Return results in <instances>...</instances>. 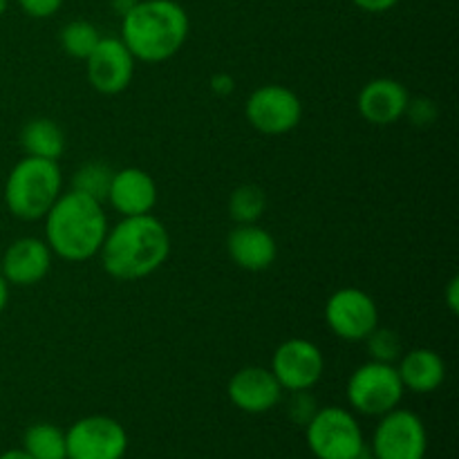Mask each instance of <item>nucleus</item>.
Returning <instances> with one entry per match:
<instances>
[{
  "mask_svg": "<svg viewBox=\"0 0 459 459\" xmlns=\"http://www.w3.org/2000/svg\"><path fill=\"white\" fill-rule=\"evenodd\" d=\"M101 264L117 281H139L155 273L170 254L169 229L152 213L128 215L108 227Z\"/></svg>",
  "mask_w": 459,
  "mask_h": 459,
  "instance_id": "nucleus-1",
  "label": "nucleus"
},
{
  "mask_svg": "<svg viewBox=\"0 0 459 459\" xmlns=\"http://www.w3.org/2000/svg\"><path fill=\"white\" fill-rule=\"evenodd\" d=\"M106 233L108 218L101 202L74 188L61 193L45 213V242L52 254L70 263L94 258L106 240Z\"/></svg>",
  "mask_w": 459,
  "mask_h": 459,
  "instance_id": "nucleus-2",
  "label": "nucleus"
},
{
  "mask_svg": "<svg viewBox=\"0 0 459 459\" xmlns=\"http://www.w3.org/2000/svg\"><path fill=\"white\" fill-rule=\"evenodd\" d=\"M188 30L191 21L186 9L175 0H137L121 16V40L134 61H169L186 43Z\"/></svg>",
  "mask_w": 459,
  "mask_h": 459,
  "instance_id": "nucleus-3",
  "label": "nucleus"
},
{
  "mask_svg": "<svg viewBox=\"0 0 459 459\" xmlns=\"http://www.w3.org/2000/svg\"><path fill=\"white\" fill-rule=\"evenodd\" d=\"M63 175L56 161L30 157L18 161L4 184V204L21 220L45 218L61 195Z\"/></svg>",
  "mask_w": 459,
  "mask_h": 459,
  "instance_id": "nucleus-4",
  "label": "nucleus"
},
{
  "mask_svg": "<svg viewBox=\"0 0 459 459\" xmlns=\"http://www.w3.org/2000/svg\"><path fill=\"white\" fill-rule=\"evenodd\" d=\"M305 429L307 446L316 459H354L366 451L361 426L345 408H321Z\"/></svg>",
  "mask_w": 459,
  "mask_h": 459,
  "instance_id": "nucleus-5",
  "label": "nucleus"
},
{
  "mask_svg": "<svg viewBox=\"0 0 459 459\" xmlns=\"http://www.w3.org/2000/svg\"><path fill=\"white\" fill-rule=\"evenodd\" d=\"M403 388L393 363L368 361L352 372L348 381V402L357 412L368 417H384L402 403Z\"/></svg>",
  "mask_w": 459,
  "mask_h": 459,
  "instance_id": "nucleus-6",
  "label": "nucleus"
},
{
  "mask_svg": "<svg viewBox=\"0 0 459 459\" xmlns=\"http://www.w3.org/2000/svg\"><path fill=\"white\" fill-rule=\"evenodd\" d=\"M65 444L67 459H124L128 435L112 417L90 415L70 426Z\"/></svg>",
  "mask_w": 459,
  "mask_h": 459,
  "instance_id": "nucleus-7",
  "label": "nucleus"
},
{
  "mask_svg": "<svg viewBox=\"0 0 459 459\" xmlns=\"http://www.w3.org/2000/svg\"><path fill=\"white\" fill-rule=\"evenodd\" d=\"M429 451L426 426L415 412L394 411L381 417L372 437V457L375 459H424Z\"/></svg>",
  "mask_w": 459,
  "mask_h": 459,
  "instance_id": "nucleus-8",
  "label": "nucleus"
},
{
  "mask_svg": "<svg viewBox=\"0 0 459 459\" xmlns=\"http://www.w3.org/2000/svg\"><path fill=\"white\" fill-rule=\"evenodd\" d=\"M245 115L263 134H285L300 124L303 103L294 90L285 85H260L247 99Z\"/></svg>",
  "mask_w": 459,
  "mask_h": 459,
  "instance_id": "nucleus-9",
  "label": "nucleus"
},
{
  "mask_svg": "<svg viewBox=\"0 0 459 459\" xmlns=\"http://www.w3.org/2000/svg\"><path fill=\"white\" fill-rule=\"evenodd\" d=\"M325 323L339 339L366 341L379 325V309L370 294L357 287H343L327 299Z\"/></svg>",
  "mask_w": 459,
  "mask_h": 459,
  "instance_id": "nucleus-10",
  "label": "nucleus"
},
{
  "mask_svg": "<svg viewBox=\"0 0 459 459\" xmlns=\"http://www.w3.org/2000/svg\"><path fill=\"white\" fill-rule=\"evenodd\" d=\"M282 390H312L321 381L325 370V359L321 348L307 339H290L278 345L273 352L272 368Z\"/></svg>",
  "mask_w": 459,
  "mask_h": 459,
  "instance_id": "nucleus-11",
  "label": "nucleus"
},
{
  "mask_svg": "<svg viewBox=\"0 0 459 459\" xmlns=\"http://www.w3.org/2000/svg\"><path fill=\"white\" fill-rule=\"evenodd\" d=\"M88 81L97 92L119 94L130 85L134 76V56L121 39H103L88 58Z\"/></svg>",
  "mask_w": 459,
  "mask_h": 459,
  "instance_id": "nucleus-12",
  "label": "nucleus"
},
{
  "mask_svg": "<svg viewBox=\"0 0 459 459\" xmlns=\"http://www.w3.org/2000/svg\"><path fill=\"white\" fill-rule=\"evenodd\" d=\"M229 399L236 408L249 415L269 412L278 406L282 397V388L272 370L258 366H249L238 370L229 381Z\"/></svg>",
  "mask_w": 459,
  "mask_h": 459,
  "instance_id": "nucleus-13",
  "label": "nucleus"
},
{
  "mask_svg": "<svg viewBox=\"0 0 459 459\" xmlns=\"http://www.w3.org/2000/svg\"><path fill=\"white\" fill-rule=\"evenodd\" d=\"M52 267V249L39 238H21L7 247L0 273L9 285L30 287L43 281Z\"/></svg>",
  "mask_w": 459,
  "mask_h": 459,
  "instance_id": "nucleus-14",
  "label": "nucleus"
},
{
  "mask_svg": "<svg viewBox=\"0 0 459 459\" xmlns=\"http://www.w3.org/2000/svg\"><path fill=\"white\" fill-rule=\"evenodd\" d=\"M357 103L359 112L368 124L390 126L406 115L411 94H408L406 85L384 76V79H375L363 85Z\"/></svg>",
  "mask_w": 459,
  "mask_h": 459,
  "instance_id": "nucleus-15",
  "label": "nucleus"
},
{
  "mask_svg": "<svg viewBox=\"0 0 459 459\" xmlns=\"http://www.w3.org/2000/svg\"><path fill=\"white\" fill-rule=\"evenodd\" d=\"M108 202L124 218L128 215H146L157 204V184L146 170L121 169L115 170L108 191Z\"/></svg>",
  "mask_w": 459,
  "mask_h": 459,
  "instance_id": "nucleus-16",
  "label": "nucleus"
},
{
  "mask_svg": "<svg viewBox=\"0 0 459 459\" xmlns=\"http://www.w3.org/2000/svg\"><path fill=\"white\" fill-rule=\"evenodd\" d=\"M227 251L245 272H264L278 255V245L267 229L258 224H238L227 238Z\"/></svg>",
  "mask_w": 459,
  "mask_h": 459,
  "instance_id": "nucleus-17",
  "label": "nucleus"
},
{
  "mask_svg": "<svg viewBox=\"0 0 459 459\" xmlns=\"http://www.w3.org/2000/svg\"><path fill=\"white\" fill-rule=\"evenodd\" d=\"M397 372L403 388L417 394H429L446 379V363L435 350L417 348L399 357Z\"/></svg>",
  "mask_w": 459,
  "mask_h": 459,
  "instance_id": "nucleus-18",
  "label": "nucleus"
},
{
  "mask_svg": "<svg viewBox=\"0 0 459 459\" xmlns=\"http://www.w3.org/2000/svg\"><path fill=\"white\" fill-rule=\"evenodd\" d=\"M21 143L30 157L58 161L65 151V133L52 119H34L22 128Z\"/></svg>",
  "mask_w": 459,
  "mask_h": 459,
  "instance_id": "nucleus-19",
  "label": "nucleus"
},
{
  "mask_svg": "<svg viewBox=\"0 0 459 459\" xmlns=\"http://www.w3.org/2000/svg\"><path fill=\"white\" fill-rule=\"evenodd\" d=\"M22 451L31 459H67L65 433L54 424H34L25 430Z\"/></svg>",
  "mask_w": 459,
  "mask_h": 459,
  "instance_id": "nucleus-20",
  "label": "nucleus"
},
{
  "mask_svg": "<svg viewBox=\"0 0 459 459\" xmlns=\"http://www.w3.org/2000/svg\"><path fill=\"white\" fill-rule=\"evenodd\" d=\"M267 209V195L255 184H242L229 197V213L238 224H254Z\"/></svg>",
  "mask_w": 459,
  "mask_h": 459,
  "instance_id": "nucleus-21",
  "label": "nucleus"
},
{
  "mask_svg": "<svg viewBox=\"0 0 459 459\" xmlns=\"http://www.w3.org/2000/svg\"><path fill=\"white\" fill-rule=\"evenodd\" d=\"M112 175H115V170L108 164H103V161H90V164L81 166L76 170L74 178H72V188L103 204L108 200Z\"/></svg>",
  "mask_w": 459,
  "mask_h": 459,
  "instance_id": "nucleus-22",
  "label": "nucleus"
},
{
  "mask_svg": "<svg viewBox=\"0 0 459 459\" xmlns=\"http://www.w3.org/2000/svg\"><path fill=\"white\" fill-rule=\"evenodd\" d=\"M99 40H101V34L90 21H72L61 30V48L72 58H81V61L92 54Z\"/></svg>",
  "mask_w": 459,
  "mask_h": 459,
  "instance_id": "nucleus-23",
  "label": "nucleus"
},
{
  "mask_svg": "<svg viewBox=\"0 0 459 459\" xmlns=\"http://www.w3.org/2000/svg\"><path fill=\"white\" fill-rule=\"evenodd\" d=\"M366 343L372 361L394 363L402 357V339H399V334L394 330H381L377 325L366 339Z\"/></svg>",
  "mask_w": 459,
  "mask_h": 459,
  "instance_id": "nucleus-24",
  "label": "nucleus"
},
{
  "mask_svg": "<svg viewBox=\"0 0 459 459\" xmlns=\"http://www.w3.org/2000/svg\"><path fill=\"white\" fill-rule=\"evenodd\" d=\"M316 411L318 408H316V403H314L309 390H296V393H291L287 412H290V417L296 421V424L307 426V421L312 420L314 412Z\"/></svg>",
  "mask_w": 459,
  "mask_h": 459,
  "instance_id": "nucleus-25",
  "label": "nucleus"
},
{
  "mask_svg": "<svg viewBox=\"0 0 459 459\" xmlns=\"http://www.w3.org/2000/svg\"><path fill=\"white\" fill-rule=\"evenodd\" d=\"M403 117H411V121L415 126H429L437 117V108H435V103L430 99H415V101L411 99Z\"/></svg>",
  "mask_w": 459,
  "mask_h": 459,
  "instance_id": "nucleus-26",
  "label": "nucleus"
},
{
  "mask_svg": "<svg viewBox=\"0 0 459 459\" xmlns=\"http://www.w3.org/2000/svg\"><path fill=\"white\" fill-rule=\"evenodd\" d=\"M22 12L31 18H49L61 9L63 0H18Z\"/></svg>",
  "mask_w": 459,
  "mask_h": 459,
  "instance_id": "nucleus-27",
  "label": "nucleus"
},
{
  "mask_svg": "<svg viewBox=\"0 0 459 459\" xmlns=\"http://www.w3.org/2000/svg\"><path fill=\"white\" fill-rule=\"evenodd\" d=\"M352 3L368 13H384L399 4V0H352Z\"/></svg>",
  "mask_w": 459,
  "mask_h": 459,
  "instance_id": "nucleus-28",
  "label": "nucleus"
},
{
  "mask_svg": "<svg viewBox=\"0 0 459 459\" xmlns=\"http://www.w3.org/2000/svg\"><path fill=\"white\" fill-rule=\"evenodd\" d=\"M233 88H236V83H233V79L229 74H215L213 79H211V90H213L218 97H227V94L233 92Z\"/></svg>",
  "mask_w": 459,
  "mask_h": 459,
  "instance_id": "nucleus-29",
  "label": "nucleus"
},
{
  "mask_svg": "<svg viewBox=\"0 0 459 459\" xmlns=\"http://www.w3.org/2000/svg\"><path fill=\"white\" fill-rule=\"evenodd\" d=\"M446 303H448V307H451V312H457L459 309V281L457 278H453V281L448 282Z\"/></svg>",
  "mask_w": 459,
  "mask_h": 459,
  "instance_id": "nucleus-30",
  "label": "nucleus"
},
{
  "mask_svg": "<svg viewBox=\"0 0 459 459\" xmlns=\"http://www.w3.org/2000/svg\"><path fill=\"white\" fill-rule=\"evenodd\" d=\"M134 4H137V0H112V9H115L117 16H126Z\"/></svg>",
  "mask_w": 459,
  "mask_h": 459,
  "instance_id": "nucleus-31",
  "label": "nucleus"
},
{
  "mask_svg": "<svg viewBox=\"0 0 459 459\" xmlns=\"http://www.w3.org/2000/svg\"><path fill=\"white\" fill-rule=\"evenodd\" d=\"M7 300H9V282L4 281V276L0 273V312L7 307Z\"/></svg>",
  "mask_w": 459,
  "mask_h": 459,
  "instance_id": "nucleus-32",
  "label": "nucleus"
},
{
  "mask_svg": "<svg viewBox=\"0 0 459 459\" xmlns=\"http://www.w3.org/2000/svg\"><path fill=\"white\" fill-rule=\"evenodd\" d=\"M0 459H31V457L27 455V453L22 451V448H18V451H7V453H3V455H0Z\"/></svg>",
  "mask_w": 459,
  "mask_h": 459,
  "instance_id": "nucleus-33",
  "label": "nucleus"
},
{
  "mask_svg": "<svg viewBox=\"0 0 459 459\" xmlns=\"http://www.w3.org/2000/svg\"><path fill=\"white\" fill-rule=\"evenodd\" d=\"M7 4H9L7 0H0V16H3V13L7 12Z\"/></svg>",
  "mask_w": 459,
  "mask_h": 459,
  "instance_id": "nucleus-34",
  "label": "nucleus"
},
{
  "mask_svg": "<svg viewBox=\"0 0 459 459\" xmlns=\"http://www.w3.org/2000/svg\"><path fill=\"white\" fill-rule=\"evenodd\" d=\"M354 459H375V457H372V455H370V453H368V451H363V453H361V455H359V457H354Z\"/></svg>",
  "mask_w": 459,
  "mask_h": 459,
  "instance_id": "nucleus-35",
  "label": "nucleus"
}]
</instances>
